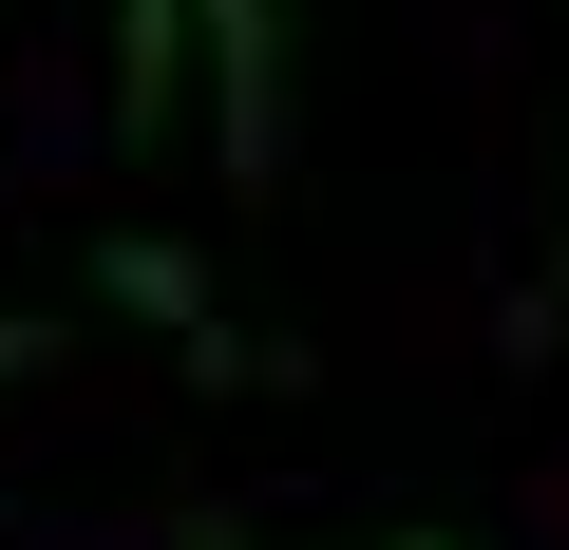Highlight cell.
<instances>
[{"label": "cell", "mask_w": 569, "mask_h": 550, "mask_svg": "<svg viewBox=\"0 0 569 550\" xmlns=\"http://www.w3.org/2000/svg\"><path fill=\"white\" fill-rule=\"evenodd\" d=\"M190 77H209L228 190H284V0H190Z\"/></svg>", "instance_id": "1"}, {"label": "cell", "mask_w": 569, "mask_h": 550, "mask_svg": "<svg viewBox=\"0 0 569 550\" xmlns=\"http://www.w3.org/2000/svg\"><path fill=\"white\" fill-rule=\"evenodd\" d=\"M190 114V0H114V133Z\"/></svg>", "instance_id": "3"}, {"label": "cell", "mask_w": 569, "mask_h": 550, "mask_svg": "<svg viewBox=\"0 0 569 550\" xmlns=\"http://www.w3.org/2000/svg\"><path fill=\"white\" fill-rule=\"evenodd\" d=\"M209 550H266V531H209Z\"/></svg>", "instance_id": "6"}, {"label": "cell", "mask_w": 569, "mask_h": 550, "mask_svg": "<svg viewBox=\"0 0 569 550\" xmlns=\"http://www.w3.org/2000/svg\"><path fill=\"white\" fill-rule=\"evenodd\" d=\"M96 286H114V304H133V323H152V342H171L190 380H266V342H247V323L209 304V266H190V247H152V228H114V247H96Z\"/></svg>", "instance_id": "2"}, {"label": "cell", "mask_w": 569, "mask_h": 550, "mask_svg": "<svg viewBox=\"0 0 569 550\" xmlns=\"http://www.w3.org/2000/svg\"><path fill=\"white\" fill-rule=\"evenodd\" d=\"M380 550H456V531H380Z\"/></svg>", "instance_id": "5"}, {"label": "cell", "mask_w": 569, "mask_h": 550, "mask_svg": "<svg viewBox=\"0 0 569 550\" xmlns=\"http://www.w3.org/2000/svg\"><path fill=\"white\" fill-rule=\"evenodd\" d=\"M58 361V323H20V304H0V380H39Z\"/></svg>", "instance_id": "4"}]
</instances>
